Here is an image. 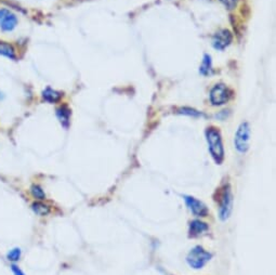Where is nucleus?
<instances>
[{
    "instance_id": "obj_1",
    "label": "nucleus",
    "mask_w": 276,
    "mask_h": 275,
    "mask_svg": "<svg viewBox=\"0 0 276 275\" xmlns=\"http://www.w3.org/2000/svg\"><path fill=\"white\" fill-rule=\"evenodd\" d=\"M206 139L212 159L217 164H221L224 159V150L219 130L216 128H208L206 130Z\"/></svg>"
},
{
    "instance_id": "obj_19",
    "label": "nucleus",
    "mask_w": 276,
    "mask_h": 275,
    "mask_svg": "<svg viewBox=\"0 0 276 275\" xmlns=\"http://www.w3.org/2000/svg\"><path fill=\"white\" fill-rule=\"evenodd\" d=\"M11 269H12V272L14 273V275H25L24 273H23V271L19 268V266H17V265H12L11 266Z\"/></svg>"
},
{
    "instance_id": "obj_15",
    "label": "nucleus",
    "mask_w": 276,
    "mask_h": 275,
    "mask_svg": "<svg viewBox=\"0 0 276 275\" xmlns=\"http://www.w3.org/2000/svg\"><path fill=\"white\" fill-rule=\"evenodd\" d=\"M30 192H31V195H33L34 198L37 199V200L43 201V200L46 199V194H45L43 188L41 186H39V185H33V186H31Z\"/></svg>"
},
{
    "instance_id": "obj_14",
    "label": "nucleus",
    "mask_w": 276,
    "mask_h": 275,
    "mask_svg": "<svg viewBox=\"0 0 276 275\" xmlns=\"http://www.w3.org/2000/svg\"><path fill=\"white\" fill-rule=\"evenodd\" d=\"M210 70H211V59L208 54H206L204 58L203 64L201 66V73L203 75H208L210 73Z\"/></svg>"
},
{
    "instance_id": "obj_3",
    "label": "nucleus",
    "mask_w": 276,
    "mask_h": 275,
    "mask_svg": "<svg viewBox=\"0 0 276 275\" xmlns=\"http://www.w3.org/2000/svg\"><path fill=\"white\" fill-rule=\"evenodd\" d=\"M249 137H250V128L247 123H244L240 126L238 132L235 135V147L236 150L241 153L247 152L249 147Z\"/></svg>"
},
{
    "instance_id": "obj_17",
    "label": "nucleus",
    "mask_w": 276,
    "mask_h": 275,
    "mask_svg": "<svg viewBox=\"0 0 276 275\" xmlns=\"http://www.w3.org/2000/svg\"><path fill=\"white\" fill-rule=\"evenodd\" d=\"M220 2L222 3V4L227 8V9L232 10V9H234L235 6L238 5L239 0H220Z\"/></svg>"
},
{
    "instance_id": "obj_12",
    "label": "nucleus",
    "mask_w": 276,
    "mask_h": 275,
    "mask_svg": "<svg viewBox=\"0 0 276 275\" xmlns=\"http://www.w3.org/2000/svg\"><path fill=\"white\" fill-rule=\"evenodd\" d=\"M57 115L58 119L60 120L61 124L64 126V127H67L69 124V119H70V111L67 106H61L60 108L57 109Z\"/></svg>"
},
{
    "instance_id": "obj_2",
    "label": "nucleus",
    "mask_w": 276,
    "mask_h": 275,
    "mask_svg": "<svg viewBox=\"0 0 276 275\" xmlns=\"http://www.w3.org/2000/svg\"><path fill=\"white\" fill-rule=\"evenodd\" d=\"M211 258V254L207 253L206 250L201 246H196L193 248L186 257V261L188 265L192 266L193 269H202Z\"/></svg>"
},
{
    "instance_id": "obj_11",
    "label": "nucleus",
    "mask_w": 276,
    "mask_h": 275,
    "mask_svg": "<svg viewBox=\"0 0 276 275\" xmlns=\"http://www.w3.org/2000/svg\"><path fill=\"white\" fill-rule=\"evenodd\" d=\"M43 98L47 102H50V103H55V102L60 101V99L62 98V94H61V92H59L57 90H53L51 88H47L43 92Z\"/></svg>"
},
{
    "instance_id": "obj_18",
    "label": "nucleus",
    "mask_w": 276,
    "mask_h": 275,
    "mask_svg": "<svg viewBox=\"0 0 276 275\" xmlns=\"http://www.w3.org/2000/svg\"><path fill=\"white\" fill-rule=\"evenodd\" d=\"M183 114H187V115H195V116H200V113H197L196 111H194V109H190V108H184L182 109Z\"/></svg>"
},
{
    "instance_id": "obj_7",
    "label": "nucleus",
    "mask_w": 276,
    "mask_h": 275,
    "mask_svg": "<svg viewBox=\"0 0 276 275\" xmlns=\"http://www.w3.org/2000/svg\"><path fill=\"white\" fill-rule=\"evenodd\" d=\"M184 201L188 209H190L195 216L206 217L208 215V209L203 202L196 200L195 198H192V196H184Z\"/></svg>"
},
{
    "instance_id": "obj_4",
    "label": "nucleus",
    "mask_w": 276,
    "mask_h": 275,
    "mask_svg": "<svg viewBox=\"0 0 276 275\" xmlns=\"http://www.w3.org/2000/svg\"><path fill=\"white\" fill-rule=\"evenodd\" d=\"M233 205V196L230 186H225L220 195V207L219 214L221 220H226L231 215Z\"/></svg>"
},
{
    "instance_id": "obj_6",
    "label": "nucleus",
    "mask_w": 276,
    "mask_h": 275,
    "mask_svg": "<svg viewBox=\"0 0 276 275\" xmlns=\"http://www.w3.org/2000/svg\"><path fill=\"white\" fill-rule=\"evenodd\" d=\"M228 98H230V92L222 84L215 86L210 92V101L214 105H222L226 103Z\"/></svg>"
},
{
    "instance_id": "obj_5",
    "label": "nucleus",
    "mask_w": 276,
    "mask_h": 275,
    "mask_svg": "<svg viewBox=\"0 0 276 275\" xmlns=\"http://www.w3.org/2000/svg\"><path fill=\"white\" fill-rule=\"evenodd\" d=\"M17 25V15L8 9H0V28L3 31H12Z\"/></svg>"
},
{
    "instance_id": "obj_16",
    "label": "nucleus",
    "mask_w": 276,
    "mask_h": 275,
    "mask_svg": "<svg viewBox=\"0 0 276 275\" xmlns=\"http://www.w3.org/2000/svg\"><path fill=\"white\" fill-rule=\"evenodd\" d=\"M7 258H8V260L12 261V262L19 261L20 258H21V249L20 248H14V249L10 250L7 255Z\"/></svg>"
},
{
    "instance_id": "obj_10",
    "label": "nucleus",
    "mask_w": 276,
    "mask_h": 275,
    "mask_svg": "<svg viewBox=\"0 0 276 275\" xmlns=\"http://www.w3.org/2000/svg\"><path fill=\"white\" fill-rule=\"evenodd\" d=\"M0 56L6 57L10 60H15V51L10 44L0 42Z\"/></svg>"
},
{
    "instance_id": "obj_9",
    "label": "nucleus",
    "mask_w": 276,
    "mask_h": 275,
    "mask_svg": "<svg viewBox=\"0 0 276 275\" xmlns=\"http://www.w3.org/2000/svg\"><path fill=\"white\" fill-rule=\"evenodd\" d=\"M208 230V225L200 220H194L190 223V235L191 237H200L201 234Z\"/></svg>"
},
{
    "instance_id": "obj_13",
    "label": "nucleus",
    "mask_w": 276,
    "mask_h": 275,
    "mask_svg": "<svg viewBox=\"0 0 276 275\" xmlns=\"http://www.w3.org/2000/svg\"><path fill=\"white\" fill-rule=\"evenodd\" d=\"M31 208L35 211V214L39 215V216H47L50 213V208L48 205H46V204L42 203V202H36L34 203L33 205H31Z\"/></svg>"
},
{
    "instance_id": "obj_8",
    "label": "nucleus",
    "mask_w": 276,
    "mask_h": 275,
    "mask_svg": "<svg viewBox=\"0 0 276 275\" xmlns=\"http://www.w3.org/2000/svg\"><path fill=\"white\" fill-rule=\"evenodd\" d=\"M232 42V34L230 31L224 29L220 30L212 38V45L218 50H223L224 48L231 44Z\"/></svg>"
}]
</instances>
